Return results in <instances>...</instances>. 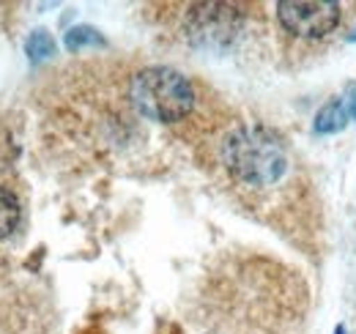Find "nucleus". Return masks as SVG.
I'll use <instances>...</instances> for the list:
<instances>
[{"label": "nucleus", "instance_id": "nucleus-4", "mask_svg": "<svg viewBox=\"0 0 356 334\" xmlns=\"http://www.w3.org/2000/svg\"><path fill=\"white\" fill-rule=\"evenodd\" d=\"M343 17V6L332 0H282L277 3V19L291 36L323 39Z\"/></svg>", "mask_w": 356, "mask_h": 334}, {"label": "nucleus", "instance_id": "nucleus-7", "mask_svg": "<svg viewBox=\"0 0 356 334\" xmlns=\"http://www.w3.org/2000/svg\"><path fill=\"white\" fill-rule=\"evenodd\" d=\"M25 52H28V58L33 61V63H42L47 58H52L55 55V39L47 33V31H33L31 36H28V42H25Z\"/></svg>", "mask_w": 356, "mask_h": 334}, {"label": "nucleus", "instance_id": "nucleus-6", "mask_svg": "<svg viewBox=\"0 0 356 334\" xmlns=\"http://www.w3.org/2000/svg\"><path fill=\"white\" fill-rule=\"evenodd\" d=\"M19 219H22L19 198L8 186H0V241L8 239L19 228Z\"/></svg>", "mask_w": 356, "mask_h": 334}, {"label": "nucleus", "instance_id": "nucleus-1", "mask_svg": "<svg viewBox=\"0 0 356 334\" xmlns=\"http://www.w3.org/2000/svg\"><path fill=\"white\" fill-rule=\"evenodd\" d=\"M220 157L238 184L255 189L277 184L288 170V148L282 137L261 124L230 129L220 145Z\"/></svg>", "mask_w": 356, "mask_h": 334}, {"label": "nucleus", "instance_id": "nucleus-8", "mask_svg": "<svg viewBox=\"0 0 356 334\" xmlns=\"http://www.w3.org/2000/svg\"><path fill=\"white\" fill-rule=\"evenodd\" d=\"M88 44H102L99 31H93L88 25L72 28V31L66 33V49H69V52H77V49H83V47H88Z\"/></svg>", "mask_w": 356, "mask_h": 334}, {"label": "nucleus", "instance_id": "nucleus-5", "mask_svg": "<svg viewBox=\"0 0 356 334\" xmlns=\"http://www.w3.org/2000/svg\"><path fill=\"white\" fill-rule=\"evenodd\" d=\"M348 118H351V93L348 96H334L326 107L318 110V116H315V132H321V134L337 132V129L346 126Z\"/></svg>", "mask_w": 356, "mask_h": 334}, {"label": "nucleus", "instance_id": "nucleus-2", "mask_svg": "<svg viewBox=\"0 0 356 334\" xmlns=\"http://www.w3.org/2000/svg\"><path fill=\"white\" fill-rule=\"evenodd\" d=\"M129 99L143 118L156 124H176L192 113L195 88L170 66H145L129 83Z\"/></svg>", "mask_w": 356, "mask_h": 334}, {"label": "nucleus", "instance_id": "nucleus-3", "mask_svg": "<svg viewBox=\"0 0 356 334\" xmlns=\"http://www.w3.org/2000/svg\"><path fill=\"white\" fill-rule=\"evenodd\" d=\"M241 28V14L227 3H197L186 14V36L200 49H225Z\"/></svg>", "mask_w": 356, "mask_h": 334}, {"label": "nucleus", "instance_id": "nucleus-9", "mask_svg": "<svg viewBox=\"0 0 356 334\" xmlns=\"http://www.w3.org/2000/svg\"><path fill=\"white\" fill-rule=\"evenodd\" d=\"M17 159V143L11 137V132L6 126H0V170L8 167Z\"/></svg>", "mask_w": 356, "mask_h": 334}]
</instances>
